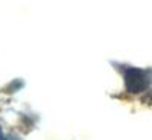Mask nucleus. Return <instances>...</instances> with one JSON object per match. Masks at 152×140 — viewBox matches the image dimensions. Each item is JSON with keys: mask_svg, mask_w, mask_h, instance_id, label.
I'll return each mask as SVG.
<instances>
[{"mask_svg": "<svg viewBox=\"0 0 152 140\" xmlns=\"http://www.w3.org/2000/svg\"><path fill=\"white\" fill-rule=\"evenodd\" d=\"M149 85V76L145 70L131 67L125 72V87L129 93L145 92Z\"/></svg>", "mask_w": 152, "mask_h": 140, "instance_id": "nucleus-1", "label": "nucleus"}, {"mask_svg": "<svg viewBox=\"0 0 152 140\" xmlns=\"http://www.w3.org/2000/svg\"><path fill=\"white\" fill-rule=\"evenodd\" d=\"M0 140H15L14 137H3V139H0Z\"/></svg>", "mask_w": 152, "mask_h": 140, "instance_id": "nucleus-2", "label": "nucleus"}, {"mask_svg": "<svg viewBox=\"0 0 152 140\" xmlns=\"http://www.w3.org/2000/svg\"><path fill=\"white\" fill-rule=\"evenodd\" d=\"M0 134H2V133H0Z\"/></svg>", "mask_w": 152, "mask_h": 140, "instance_id": "nucleus-3", "label": "nucleus"}]
</instances>
